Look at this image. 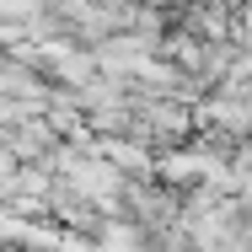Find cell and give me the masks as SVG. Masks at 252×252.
<instances>
[{
    "label": "cell",
    "mask_w": 252,
    "mask_h": 252,
    "mask_svg": "<svg viewBox=\"0 0 252 252\" xmlns=\"http://www.w3.org/2000/svg\"><path fill=\"white\" fill-rule=\"evenodd\" d=\"M49 225L59 231H70V236H81L86 247H102V242H113V231H118V220L102 209L86 188H75L70 177H54V193H49Z\"/></svg>",
    "instance_id": "1"
}]
</instances>
